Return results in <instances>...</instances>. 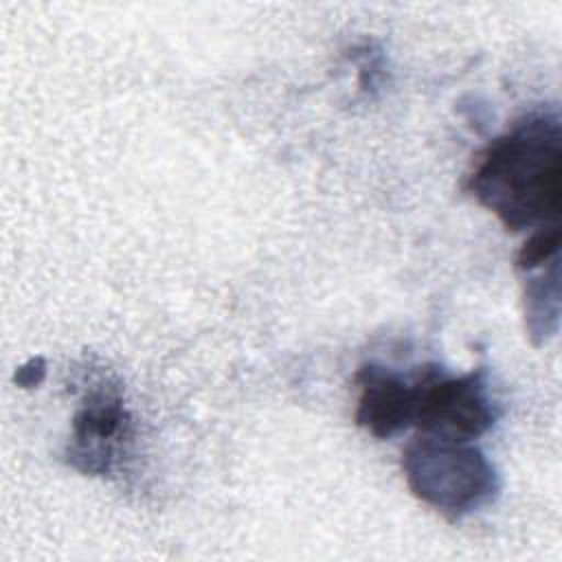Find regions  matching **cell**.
I'll return each mask as SVG.
<instances>
[{"mask_svg": "<svg viewBox=\"0 0 562 562\" xmlns=\"http://www.w3.org/2000/svg\"><path fill=\"white\" fill-rule=\"evenodd\" d=\"M44 378H46V360L42 356H33L15 369L13 382L20 389H33V386H40L44 382Z\"/></svg>", "mask_w": 562, "mask_h": 562, "instance_id": "ba28073f", "label": "cell"}, {"mask_svg": "<svg viewBox=\"0 0 562 562\" xmlns=\"http://www.w3.org/2000/svg\"><path fill=\"white\" fill-rule=\"evenodd\" d=\"M353 382L358 386L356 424L378 439H389L413 424V380L378 362H364Z\"/></svg>", "mask_w": 562, "mask_h": 562, "instance_id": "5b68a950", "label": "cell"}, {"mask_svg": "<svg viewBox=\"0 0 562 562\" xmlns=\"http://www.w3.org/2000/svg\"><path fill=\"white\" fill-rule=\"evenodd\" d=\"M465 191L512 231L560 224L562 123L555 108L520 116L479 154Z\"/></svg>", "mask_w": 562, "mask_h": 562, "instance_id": "6da1fadb", "label": "cell"}, {"mask_svg": "<svg viewBox=\"0 0 562 562\" xmlns=\"http://www.w3.org/2000/svg\"><path fill=\"white\" fill-rule=\"evenodd\" d=\"M560 244H562L560 224L536 228L525 239V244L518 248L514 263L520 272L536 270V268H540V266L560 257Z\"/></svg>", "mask_w": 562, "mask_h": 562, "instance_id": "52a82bcc", "label": "cell"}, {"mask_svg": "<svg viewBox=\"0 0 562 562\" xmlns=\"http://www.w3.org/2000/svg\"><path fill=\"white\" fill-rule=\"evenodd\" d=\"M525 331L533 347L547 345L560 325V257L525 272L522 283Z\"/></svg>", "mask_w": 562, "mask_h": 562, "instance_id": "8992f818", "label": "cell"}, {"mask_svg": "<svg viewBox=\"0 0 562 562\" xmlns=\"http://www.w3.org/2000/svg\"><path fill=\"white\" fill-rule=\"evenodd\" d=\"M402 472L413 496L450 520L490 505L501 492L496 468L472 441L419 432L402 450Z\"/></svg>", "mask_w": 562, "mask_h": 562, "instance_id": "7a4b0ae2", "label": "cell"}, {"mask_svg": "<svg viewBox=\"0 0 562 562\" xmlns=\"http://www.w3.org/2000/svg\"><path fill=\"white\" fill-rule=\"evenodd\" d=\"M130 424L119 382L108 373L88 378L72 417L66 463L88 476L110 474L119 446L130 437Z\"/></svg>", "mask_w": 562, "mask_h": 562, "instance_id": "277c9868", "label": "cell"}, {"mask_svg": "<svg viewBox=\"0 0 562 562\" xmlns=\"http://www.w3.org/2000/svg\"><path fill=\"white\" fill-rule=\"evenodd\" d=\"M413 424L424 435L472 441L485 435L498 417L490 395L485 369L461 375L439 364H424L411 373Z\"/></svg>", "mask_w": 562, "mask_h": 562, "instance_id": "3957f363", "label": "cell"}]
</instances>
